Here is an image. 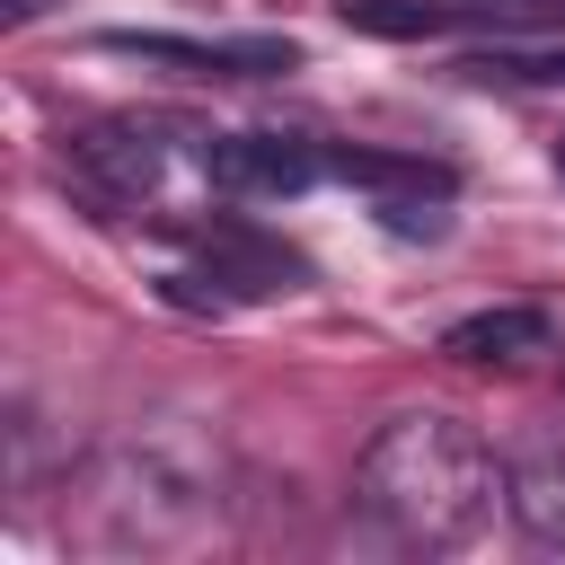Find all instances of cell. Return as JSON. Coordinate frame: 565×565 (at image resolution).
Here are the masks:
<instances>
[{"instance_id":"6da1fadb","label":"cell","mask_w":565,"mask_h":565,"mask_svg":"<svg viewBox=\"0 0 565 565\" xmlns=\"http://www.w3.org/2000/svg\"><path fill=\"white\" fill-rule=\"evenodd\" d=\"M353 494L362 512L397 539V547H468L503 494L494 477V450L477 424L441 415V406H415V415H388L353 468Z\"/></svg>"},{"instance_id":"7a4b0ae2","label":"cell","mask_w":565,"mask_h":565,"mask_svg":"<svg viewBox=\"0 0 565 565\" xmlns=\"http://www.w3.org/2000/svg\"><path fill=\"white\" fill-rule=\"evenodd\" d=\"M62 159H71V177H79V194H88L97 212H124V203H141V194L159 185L168 141H159L150 124H132V115H106V124L62 132Z\"/></svg>"},{"instance_id":"3957f363","label":"cell","mask_w":565,"mask_h":565,"mask_svg":"<svg viewBox=\"0 0 565 565\" xmlns=\"http://www.w3.org/2000/svg\"><path fill=\"white\" fill-rule=\"evenodd\" d=\"M97 53L141 62V71H185V79H265V71L300 62V44H282V35H221V44H203V35H141V26L97 35Z\"/></svg>"},{"instance_id":"277c9868","label":"cell","mask_w":565,"mask_h":565,"mask_svg":"<svg viewBox=\"0 0 565 565\" xmlns=\"http://www.w3.org/2000/svg\"><path fill=\"white\" fill-rule=\"evenodd\" d=\"M203 177H212L221 194H238V203H282V194L318 185L327 159H318L300 132H212V141H203Z\"/></svg>"},{"instance_id":"5b68a950","label":"cell","mask_w":565,"mask_h":565,"mask_svg":"<svg viewBox=\"0 0 565 565\" xmlns=\"http://www.w3.org/2000/svg\"><path fill=\"white\" fill-rule=\"evenodd\" d=\"M362 35H450V26H565V0H335Z\"/></svg>"},{"instance_id":"8992f818","label":"cell","mask_w":565,"mask_h":565,"mask_svg":"<svg viewBox=\"0 0 565 565\" xmlns=\"http://www.w3.org/2000/svg\"><path fill=\"white\" fill-rule=\"evenodd\" d=\"M344 185H371L380 194V221L388 230H406V238H433L441 230V212H450V168H433V159H397V150H335L327 159Z\"/></svg>"},{"instance_id":"52a82bcc","label":"cell","mask_w":565,"mask_h":565,"mask_svg":"<svg viewBox=\"0 0 565 565\" xmlns=\"http://www.w3.org/2000/svg\"><path fill=\"white\" fill-rule=\"evenodd\" d=\"M547 344H556V318H547V309H477V318H459V327L441 335V353L468 362V371L530 362V353H547Z\"/></svg>"},{"instance_id":"ba28073f","label":"cell","mask_w":565,"mask_h":565,"mask_svg":"<svg viewBox=\"0 0 565 565\" xmlns=\"http://www.w3.org/2000/svg\"><path fill=\"white\" fill-rule=\"evenodd\" d=\"M503 503L530 547H565V450H521L503 468Z\"/></svg>"},{"instance_id":"9c48e42d","label":"cell","mask_w":565,"mask_h":565,"mask_svg":"<svg viewBox=\"0 0 565 565\" xmlns=\"http://www.w3.org/2000/svg\"><path fill=\"white\" fill-rule=\"evenodd\" d=\"M459 71L468 79H512V88H565V44H486Z\"/></svg>"},{"instance_id":"30bf717a","label":"cell","mask_w":565,"mask_h":565,"mask_svg":"<svg viewBox=\"0 0 565 565\" xmlns=\"http://www.w3.org/2000/svg\"><path fill=\"white\" fill-rule=\"evenodd\" d=\"M44 9H53V0H0V18H9V26H26V18H44Z\"/></svg>"},{"instance_id":"8fae6325","label":"cell","mask_w":565,"mask_h":565,"mask_svg":"<svg viewBox=\"0 0 565 565\" xmlns=\"http://www.w3.org/2000/svg\"><path fill=\"white\" fill-rule=\"evenodd\" d=\"M556 168H565V141H556Z\"/></svg>"}]
</instances>
